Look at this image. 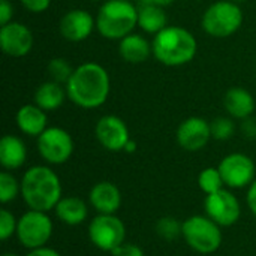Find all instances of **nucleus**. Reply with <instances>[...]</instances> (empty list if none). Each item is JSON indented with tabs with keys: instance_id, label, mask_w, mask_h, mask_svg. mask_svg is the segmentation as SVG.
<instances>
[{
	"instance_id": "1",
	"label": "nucleus",
	"mask_w": 256,
	"mask_h": 256,
	"mask_svg": "<svg viewBox=\"0 0 256 256\" xmlns=\"http://www.w3.org/2000/svg\"><path fill=\"white\" fill-rule=\"evenodd\" d=\"M110 90L111 81L106 69L93 62L74 69V74L66 84L68 98L84 110L102 106L110 96Z\"/></svg>"
},
{
	"instance_id": "2",
	"label": "nucleus",
	"mask_w": 256,
	"mask_h": 256,
	"mask_svg": "<svg viewBox=\"0 0 256 256\" xmlns=\"http://www.w3.org/2000/svg\"><path fill=\"white\" fill-rule=\"evenodd\" d=\"M21 198L28 210L51 212L62 200V182L46 165L28 168L21 178Z\"/></svg>"
},
{
	"instance_id": "3",
	"label": "nucleus",
	"mask_w": 256,
	"mask_h": 256,
	"mask_svg": "<svg viewBox=\"0 0 256 256\" xmlns=\"http://www.w3.org/2000/svg\"><path fill=\"white\" fill-rule=\"evenodd\" d=\"M153 56L165 66H183L194 60L198 44L195 36L177 26H166L160 30L152 44Z\"/></svg>"
},
{
	"instance_id": "4",
	"label": "nucleus",
	"mask_w": 256,
	"mask_h": 256,
	"mask_svg": "<svg viewBox=\"0 0 256 256\" xmlns=\"http://www.w3.org/2000/svg\"><path fill=\"white\" fill-rule=\"evenodd\" d=\"M138 26V8L129 0H106L96 16L98 32L111 40H122Z\"/></svg>"
},
{
	"instance_id": "5",
	"label": "nucleus",
	"mask_w": 256,
	"mask_h": 256,
	"mask_svg": "<svg viewBox=\"0 0 256 256\" xmlns=\"http://www.w3.org/2000/svg\"><path fill=\"white\" fill-rule=\"evenodd\" d=\"M222 226L212 220L207 214H195L183 220L182 237L186 244L202 255L214 254L222 244Z\"/></svg>"
},
{
	"instance_id": "6",
	"label": "nucleus",
	"mask_w": 256,
	"mask_h": 256,
	"mask_svg": "<svg viewBox=\"0 0 256 256\" xmlns=\"http://www.w3.org/2000/svg\"><path fill=\"white\" fill-rule=\"evenodd\" d=\"M243 22V12L238 3L220 0L207 8L202 15V28L213 38H228L234 34Z\"/></svg>"
},
{
	"instance_id": "7",
	"label": "nucleus",
	"mask_w": 256,
	"mask_h": 256,
	"mask_svg": "<svg viewBox=\"0 0 256 256\" xmlns=\"http://www.w3.org/2000/svg\"><path fill=\"white\" fill-rule=\"evenodd\" d=\"M52 230V220L48 213L28 210L20 216L15 236L21 246H24L27 250H33L48 244Z\"/></svg>"
},
{
	"instance_id": "8",
	"label": "nucleus",
	"mask_w": 256,
	"mask_h": 256,
	"mask_svg": "<svg viewBox=\"0 0 256 256\" xmlns=\"http://www.w3.org/2000/svg\"><path fill=\"white\" fill-rule=\"evenodd\" d=\"M92 244L102 250L112 254L126 240V226L116 214H96L87 228Z\"/></svg>"
},
{
	"instance_id": "9",
	"label": "nucleus",
	"mask_w": 256,
	"mask_h": 256,
	"mask_svg": "<svg viewBox=\"0 0 256 256\" xmlns=\"http://www.w3.org/2000/svg\"><path fill=\"white\" fill-rule=\"evenodd\" d=\"M38 150L46 164L62 165L68 162L74 153V140L70 134L62 128H46L38 136Z\"/></svg>"
},
{
	"instance_id": "10",
	"label": "nucleus",
	"mask_w": 256,
	"mask_h": 256,
	"mask_svg": "<svg viewBox=\"0 0 256 256\" xmlns=\"http://www.w3.org/2000/svg\"><path fill=\"white\" fill-rule=\"evenodd\" d=\"M204 210L206 214L219 226H232L238 222L242 216L240 201L228 189H222L216 194L206 195Z\"/></svg>"
},
{
	"instance_id": "11",
	"label": "nucleus",
	"mask_w": 256,
	"mask_h": 256,
	"mask_svg": "<svg viewBox=\"0 0 256 256\" xmlns=\"http://www.w3.org/2000/svg\"><path fill=\"white\" fill-rule=\"evenodd\" d=\"M219 171L230 189H243L255 180V162L244 153H231L219 164Z\"/></svg>"
},
{
	"instance_id": "12",
	"label": "nucleus",
	"mask_w": 256,
	"mask_h": 256,
	"mask_svg": "<svg viewBox=\"0 0 256 256\" xmlns=\"http://www.w3.org/2000/svg\"><path fill=\"white\" fill-rule=\"evenodd\" d=\"M94 135L99 144L110 152H122L129 142V129L117 116H104L98 120Z\"/></svg>"
},
{
	"instance_id": "13",
	"label": "nucleus",
	"mask_w": 256,
	"mask_h": 256,
	"mask_svg": "<svg viewBox=\"0 0 256 256\" xmlns=\"http://www.w3.org/2000/svg\"><path fill=\"white\" fill-rule=\"evenodd\" d=\"M177 144L186 152H200L212 140L210 123L201 117H189L180 123L176 132Z\"/></svg>"
},
{
	"instance_id": "14",
	"label": "nucleus",
	"mask_w": 256,
	"mask_h": 256,
	"mask_svg": "<svg viewBox=\"0 0 256 256\" xmlns=\"http://www.w3.org/2000/svg\"><path fill=\"white\" fill-rule=\"evenodd\" d=\"M0 46L9 57H24L33 46V34L21 22H8L0 28Z\"/></svg>"
},
{
	"instance_id": "15",
	"label": "nucleus",
	"mask_w": 256,
	"mask_h": 256,
	"mask_svg": "<svg viewBox=\"0 0 256 256\" xmlns=\"http://www.w3.org/2000/svg\"><path fill=\"white\" fill-rule=\"evenodd\" d=\"M94 28V18L84 9H72L66 12L58 24L60 34L69 42H81L87 39Z\"/></svg>"
},
{
	"instance_id": "16",
	"label": "nucleus",
	"mask_w": 256,
	"mask_h": 256,
	"mask_svg": "<svg viewBox=\"0 0 256 256\" xmlns=\"http://www.w3.org/2000/svg\"><path fill=\"white\" fill-rule=\"evenodd\" d=\"M88 201L98 214H116L122 207V192L111 182H99L90 189Z\"/></svg>"
},
{
	"instance_id": "17",
	"label": "nucleus",
	"mask_w": 256,
	"mask_h": 256,
	"mask_svg": "<svg viewBox=\"0 0 256 256\" xmlns=\"http://www.w3.org/2000/svg\"><path fill=\"white\" fill-rule=\"evenodd\" d=\"M46 111L39 108L36 104L22 105L16 112L18 129L28 136H39L48 128Z\"/></svg>"
},
{
	"instance_id": "18",
	"label": "nucleus",
	"mask_w": 256,
	"mask_h": 256,
	"mask_svg": "<svg viewBox=\"0 0 256 256\" xmlns=\"http://www.w3.org/2000/svg\"><path fill=\"white\" fill-rule=\"evenodd\" d=\"M27 159V148L21 138L15 135H4L0 140V165L4 171H15L24 165Z\"/></svg>"
},
{
	"instance_id": "19",
	"label": "nucleus",
	"mask_w": 256,
	"mask_h": 256,
	"mask_svg": "<svg viewBox=\"0 0 256 256\" xmlns=\"http://www.w3.org/2000/svg\"><path fill=\"white\" fill-rule=\"evenodd\" d=\"M56 218L68 226L81 225L88 214V207L80 196H62L54 208Z\"/></svg>"
},
{
	"instance_id": "20",
	"label": "nucleus",
	"mask_w": 256,
	"mask_h": 256,
	"mask_svg": "<svg viewBox=\"0 0 256 256\" xmlns=\"http://www.w3.org/2000/svg\"><path fill=\"white\" fill-rule=\"evenodd\" d=\"M224 106L231 117L244 120L252 116L255 110V99L246 88L232 87L225 93Z\"/></svg>"
},
{
	"instance_id": "21",
	"label": "nucleus",
	"mask_w": 256,
	"mask_h": 256,
	"mask_svg": "<svg viewBox=\"0 0 256 256\" xmlns=\"http://www.w3.org/2000/svg\"><path fill=\"white\" fill-rule=\"evenodd\" d=\"M138 8V26L147 32L158 34L168 24V16L162 6L153 4L147 0H141Z\"/></svg>"
},
{
	"instance_id": "22",
	"label": "nucleus",
	"mask_w": 256,
	"mask_h": 256,
	"mask_svg": "<svg viewBox=\"0 0 256 256\" xmlns=\"http://www.w3.org/2000/svg\"><path fill=\"white\" fill-rule=\"evenodd\" d=\"M118 52L124 62L132 63V64H138V63L146 62L150 57V54L153 52V48L147 42V39H144L140 34L130 33L120 40Z\"/></svg>"
},
{
	"instance_id": "23",
	"label": "nucleus",
	"mask_w": 256,
	"mask_h": 256,
	"mask_svg": "<svg viewBox=\"0 0 256 256\" xmlns=\"http://www.w3.org/2000/svg\"><path fill=\"white\" fill-rule=\"evenodd\" d=\"M64 96L68 94H64L62 84L56 81H46V82H42L36 88L33 99H34V104L44 111H56L57 108L62 106Z\"/></svg>"
},
{
	"instance_id": "24",
	"label": "nucleus",
	"mask_w": 256,
	"mask_h": 256,
	"mask_svg": "<svg viewBox=\"0 0 256 256\" xmlns=\"http://www.w3.org/2000/svg\"><path fill=\"white\" fill-rule=\"evenodd\" d=\"M198 186L201 192H204L206 195H212L225 189V182L222 178L219 168L210 166V168L202 170L198 176Z\"/></svg>"
},
{
	"instance_id": "25",
	"label": "nucleus",
	"mask_w": 256,
	"mask_h": 256,
	"mask_svg": "<svg viewBox=\"0 0 256 256\" xmlns=\"http://www.w3.org/2000/svg\"><path fill=\"white\" fill-rule=\"evenodd\" d=\"M182 228H183V222H180L178 219L172 218V216H164L156 222V234L166 242H174L178 237H182Z\"/></svg>"
},
{
	"instance_id": "26",
	"label": "nucleus",
	"mask_w": 256,
	"mask_h": 256,
	"mask_svg": "<svg viewBox=\"0 0 256 256\" xmlns=\"http://www.w3.org/2000/svg\"><path fill=\"white\" fill-rule=\"evenodd\" d=\"M18 195H21V183L9 171L0 172V202L9 204Z\"/></svg>"
},
{
	"instance_id": "27",
	"label": "nucleus",
	"mask_w": 256,
	"mask_h": 256,
	"mask_svg": "<svg viewBox=\"0 0 256 256\" xmlns=\"http://www.w3.org/2000/svg\"><path fill=\"white\" fill-rule=\"evenodd\" d=\"M46 70L51 76V81H56L58 84H68L69 78L74 74V69L68 63V60L60 58V57L52 58L46 66Z\"/></svg>"
},
{
	"instance_id": "28",
	"label": "nucleus",
	"mask_w": 256,
	"mask_h": 256,
	"mask_svg": "<svg viewBox=\"0 0 256 256\" xmlns=\"http://www.w3.org/2000/svg\"><path fill=\"white\" fill-rule=\"evenodd\" d=\"M212 138L218 141H226L236 134V124L228 117H218L210 123Z\"/></svg>"
},
{
	"instance_id": "29",
	"label": "nucleus",
	"mask_w": 256,
	"mask_h": 256,
	"mask_svg": "<svg viewBox=\"0 0 256 256\" xmlns=\"http://www.w3.org/2000/svg\"><path fill=\"white\" fill-rule=\"evenodd\" d=\"M18 219L8 208L0 210V240L6 242L16 232Z\"/></svg>"
},
{
	"instance_id": "30",
	"label": "nucleus",
	"mask_w": 256,
	"mask_h": 256,
	"mask_svg": "<svg viewBox=\"0 0 256 256\" xmlns=\"http://www.w3.org/2000/svg\"><path fill=\"white\" fill-rule=\"evenodd\" d=\"M112 256H144V250L138 244L123 243L112 252Z\"/></svg>"
},
{
	"instance_id": "31",
	"label": "nucleus",
	"mask_w": 256,
	"mask_h": 256,
	"mask_svg": "<svg viewBox=\"0 0 256 256\" xmlns=\"http://www.w3.org/2000/svg\"><path fill=\"white\" fill-rule=\"evenodd\" d=\"M21 3L27 10H30L33 14H40L50 8L51 0H21Z\"/></svg>"
},
{
	"instance_id": "32",
	"label": "nucleus",
	"mask_w": 256,
	"mask_h": 256,
	"mask_svg": "<svg viewBox=\"0 0 256 256\" xmlns=\"http://www.w3.org/2000/svg\"><path fill=\"white\" fill-rule=\"evenodd\" d=\"M14 15V8L9 0H0V26L10 22Z\"/></svg>"
},
{
	"instance_id": "33",
	"label": "nucleus",
	"mask_w": 256,
	"mask_h": 256,
	"mask_svg": "<svg viewBox=\"0 0 256 256\" xmlns=\"http://www.w3.org/2000/svg\"><path fill=\"white\" fill-rule=\"evenodd\" d=\"M242 130L248 138H256V118L252 117L244 118L242 124Z\"/></svg>"
},
{
	"instance_id": "34",
	"label": "nucleus",
	"mask_w": 256,
	"mask_h": 256,
	"mask_svg": "<svg viewBox=\"0 0 256 256\" xmlns=\"http://www.w3.org/2000/svg\"><path fill=\"white\" fill-rule=\"evenodd\" d=\"M246 202H248V207L249 210L256 216V180L252 182V184L249 186L248 189V194H246Z\"/></svg>"
},
{
	"instance_id": "35",
	"label": "nucleus",
	"mask_w": 256,
	"mask_h": 256,
	"mask_svg": "<svg viewBox=\"0 0 256 256\" xmlns=\"http://www.w3.org/2000/svg\"><path fill=\"white\" fill-rule=\"evenodd\" d=\"M26 256H62L56 249H51V248H39V249H33V250H28V254Z\"/></svg>"
},
{
	"instance_id": "36",
	"label": "nucleus",
	"mask_w": 256,
	"mask_h": 256,
	"mask_svg": "<svg viewBox=\"0 0 256 256\" xmlns=\"http://www.w3.org/2000/svg\"><path fill=\"white\" fill-rule=\"evenodd\" d=\"M147 2H150V3H153V4H158V6H162V8L170 6V4L174 3V0H147Z\"/></svg>"
},
{
	"instance_id": "37",
	"label": "nucleus",
	"mask_w": 256,
	"mask_h": 256,
	"mask_svg": "<svg viewBox=\"0 0 256 256\" xmlns=\"http://www.w3.org/2000/svg\"><path fill=\"white\" fill-rule=\"evenodd\" d=\"M135 150H136V142L132 141V140H129V142L126 144V147H124L123 152H126V153H134Z\"/></svg>"
},
{
	"instance_id": "38",
	"label": "nucleus",
	"mask_w": 256,
	"mask_h": 256,
	"mask_svg": "<svg viewBox=\"0 0 256 256\" xmlns=\"http://www.w3.org/2000/svg\"><path fill=\"white\" fill-rule=\"evenodd\" d=\"M2 256H20V255H16V254H12V252H8V254H3Z\"/></svg>"
},
{
	"instance_id": "39",
	"label": "nucleus",
	"mask_w": 256,
	"mask_h": 256,
	"mask_svg": "<svg viewBox=\"0 0 256 256\" xmlns=\"http://www.w3.org/2000/svg\"><path fill=\"white\" fill-rule=\"evenodd\" d=\"M231 2H236V3H242V2H244V0H231Z\"/></svg>"
},
{
	"instance_id": "40",
	"label": "nucleus",
	"mask_w": 256,
	"mask_h": 256,
	"mask_svg": "<svg viewBox=\"0 0 256 256\" xmlns=\"http://www.w3.org/2000/svg\"><path fill=\"white\" fill-rule=\"evenodd\" d=\"M90 2H99V0H90Z\"/></svg>"
},
{
	"instance_id": "41",
	"label": "nucleus",
	"mask_w": 256,
	"mask_h": 256,
	"mask_svg": "<svg viewBox=\"0 0 256 256\" xmlns=\"http://www.w3.org/2000/svg\"><path fill=\"white\" fill-rule=\"evenodd\" d=\"M129 2H130V0H129Z\"/></svg>"
}]
</instances>
